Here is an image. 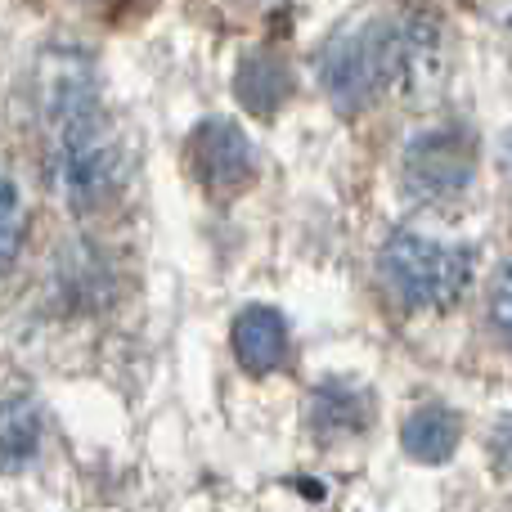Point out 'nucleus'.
Masks as SVG:
<instances>
[{"label": "nucleus", "mask_w": 512, "mask_h": 512, "mask_svg": "<svg viewBox=\"0 0 512 512\" xmlns=\"http://www.w3.org/2000/svg\"><path fill=\"white\" fill-rule=\"evenodd\" d=\"M45 131H50V176L72 212H90L108 198L117 153L99 108L95 72L77 54H59L45 68Z\"/></svg>", "instance_id": "nucleus-1"}, {"label": "nucleus", "mask_w": 512, "mask_h": 512, "mask_svg": "<svg viewBox=\"0 0 512 512\" xmlns=\"http://www.w3.org/2000/svg\"><path fill=\"white\" fill-rule=\"evenodd\" d=\"M409 63L405 27L391 18H369L337 32L319 54V81L342 113H364L387 95L396 72Z\"/></svg>", "instance_id": "nucleus-2"}, {"label": "nucleus", "mask_w": 512, "mask_h": 512, "mask_svg": "<svg viewBox=\"0 0 512 512\" xmlns=\"http://www.w3.org/2000/svg\"><path fill=\"white\" fill-rule=\"evenodd\" d=\"M382 279L409 310H441L463 297L472 279V252L454 243L423 239L414 230L391 234L382 248Z\"/></svg>", "instance_id": "nucleus-3"}, {"label": "nucleus", "mask_w": 512, "mask_h": 512, "mask_svg": "<svg viewBox=\"0 0 512 512\" xmlns=\"http://www.w3.org/2000/svg\"><path fill=\"white\" fill-rule=\"evenodd\" d=\"M472 162H477V144H472L468 126H436L409 144L405 185L427 203H450L468 189Z\"/></svg>", "instance_id": "nucleus-4"}, {"label": "nucleus", "mask_w": 512, "mask_h": 512, "mask_svg": "<svg viewBox=\"0 0 512 512\" xmlns=\"http://www.w3.org/2000/svg\"><path fill=\"white\" fill-rule=\"evenodd\" d=\"M252 144L234 122H203L189 140V167L212 198H234L252 185Z\"/></svg>", "instance_id": "nucleus-5"}, {"label": "nucleus", "mask_w": 512, "mask_h": 512, "mask_svg": "<svg viewBox=\"0 0 512 512\" xmlns=\"http://www.w3.org/2000/svg\"><path fill=\"white\" fill-rule=\"evenodd\" d=\"M234 355L248 373H270L288 355V324L279 310L270 306H248L234 319Z\"/></svg>", "instance_id": "nucleus-6"}, {"label": "nucleus", "mask_w": 512, "mask_h": 512, "mask_svg": "<svg viewBox=\"0 0 512 512\" xmlns=\"http://www.w3.org/2000/svg\"><path fill=\"white\" fill-rule=\"evenodd\" d=\"M234 90H239V99H243L248 113L270 117L274 108L292 95V72H288V63H283L279 54L252 50V54H243L239 72H234Z\"/></svg>", "instance_id": "nucleus-7"}, {"label": "nucleus", "mask_w": 512, "mask_h": 512, "mask_svg": "<svg viewBox=\"0 0 512 512\" xmlns=\"http://www.w3.org/2000/svg\"><path fill=\"white\" fill-rule=\"evenodd\" d=\"M369 423V396L351 382H324L310 396V427L319 436H342V432H360Z\"/></svg>", "instance_id": "nucleus-8"}, {"label": "nucleus", "mask_w": 512, "mask_h": 512, "mask_svg": "<svg viewBox=\"0 0 512 512\" xmlns=\"http://www.w3.org/2000/svg\"><path fill=\"white\" fill-rule=\"evenodd\" d=\"M405 450L423 463H445L459 445V414L445 405H423L418 414H409L405 432H400Z\"/></svg>", "instance_id": "nucleus-9"}, {"label": "nucleus", "mask_w": 512, "mask_h": 512, "mask_svg": "<svg viewBox=\"0 0 512 512\" xmlns=\"http://www.w3.org/2000/svg\"><path fill=\"white\" fill-rule=\"evenodd\" d=\"M0 445H5V468L18 472L41 445V418H36L32 400L9 396L5 400V427H0Z\"/></svg>", "instance_id": "nucleus-10"}, {"label": "nucleus", "mask_w": 512, "mask_h": 512, "mask_svg": "<svg viewBox=\"0 0 512 512\" xmlns=\"http://www.w3.org/2000/svg\"><path fill=\"white\" fill-rule=\"evenodd\" d=\"M18 239H23V203H18L14 176H5V198H0V248H5V265L14 261Z\"/></svg>", "instance_id": "nucleus-11"}, {"label": "nucleus", "mask_w": 512, "mask_h": 512, "mask_svg": "<svg viewBox=\"0 0 512 512\" xmlns=\"http://www.w3.org/2000/svg\"><path fill=\"white\" fill-rule=\"evenodd\" d=\"M490 310H495L499 333H504V337H508V346H512V265H508L504 274H499L495 292H490Z\"/></svg>", "instance_id": "nucleus-12"}, {"label": "nucleus", "mask_w": 512, "mask_h": 512, "mask_svg": "<svg viewBox=\"0 0 512 512\" xmlns=\"http://www.w3.org/2000/svg\"><path fill=\"white\" fill-rule=\"evenodd\" d=\"M495 459H504L512 468V418L508 423H499V432H495Z\"/></svg>", "instance_id": "nucleus-13"}]
</instances>
